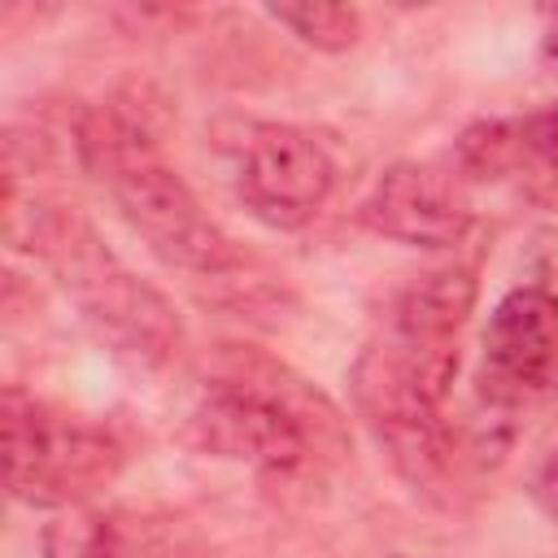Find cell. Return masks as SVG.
I'll list each match as a JSON object with an SVG mask.
<instances>
[{"label":"cell","instance_id":"1","mask_svg":"<svg viewBox=\"0 0 558 558\" xmlns=\"http://www.w3.org/2000/svg\"><path fill=\"white\" fill-rule=\"evenodd\" d=\"M83 153L100 183H109L126 222L148 240L161 262L196 275H218L235 266V244L201 209L192 187L179 179V170L161 157V148L135 118L113 109L96 113L83 126Z\"/></svg>","mask_w":558,"mask_h":558},{"label":"cell","instance_id":"2","mask_svg":"<svg viewBox=\"0 0 558 558\" xmlns=\"http://www.w3.org/2000/svg\"><path fill=\"white\" fill-rule=\"evenodd\" d=\"M0 440L4 488L26 506H78L122 471V445L105 427L61 414L22 388H4Z\"/></svg>","mask_w":558,"mask_h":558},{"label":"cell","instance_id":"3","mask_svg":"<svg viewBox=\"0 0 558 558\" xmlns=\"http://www.w3.org/2000/svg\"><path fill=\"white\" fill-rule=\"evenodd\" d=\"M48 244V253L57 257L65 288L74 292V301L83 305V314L118 344V353H131L140 362H166L170 353H179L183 327L174 318V310L144 288L131 270H122L87 227H70L65 218L39 235Z\"/></svg>","mask_w":558,"mask_h":558},{"label":"cell","instance_id":"4","mask_svg":"<svg viewBox=\"0 0 558 558\" xmlns=\"http://www.w3.org/2000/svg\"><path fill=\"white\" fill-rule=\"evenodd\" d=\"M187 432L201 449L262 471H292L310 453L301 418L275 392L240 379L209 384L187 414Z\"/></svg>","mask_w":558,"mask_h":558},{"label":"cell","instance_id":"5","mask_svg":"<svg viewBox=\"0 0 558 558\" xmlns=\"http://www.w3.org/2000/svg\"><path fill=\"white\" fill-rule=\"evenodd\" d=\"M336 166L318 140L292 126L253 131L240 157V201L253 218L279 231L305 227L331 196Z\"/></svg>","mask_w":558,"mask_h":558},{"label":"cell","instance_id":"6","mask_svg":"<svg viewBox=\"0 0 558 558\" xmlns=\"http://www.w3.org/2000/svg\"><path fill=\"white\" fill-rule=\"evenodd\" d=\"M558 366V296L545 283L506 292L484 327L480 397L493 405H519L541 392Z\"/></svg>","mask_w":558,"mask_h":558},{"label":"cell","instance_id":"7","mask_svg":"<svg viewBox=\"0 0 558 558\" xmlns=\"http://www.w3.org/2000/svg\"><path fill=\"white\" fill-rule=\"evenodd\" d=\"M362 222L410 248H453L471 231V205L436 166L401 161L388 166L362 201Z\"/></svg>","mask_w":558,"mask_h":558},{"label":"cell","instance_id":"8","mask_svg":"<svg viewBox=\"0 0 558 558\" xmlns=\"http://www.w3.org/2000/svg\"><path fill=\"white\" fill-rule=\"evenodd\" d=\"M471 305H475V275L466 266L427 270V275H418L397 296L392 327H405V331H418V336H449V340H458Z\"/></svg>","mask_w":558,"mask_h":558},{"label":"cell","instance_id":"9","mask_svg":"<svg viewBox=\"0 0 558 558\" xmlns=\"http://www.w3.org/2000/svg\"><path fill=\"white\" fill-rule=\"evenodd\" d=\"M270 17L288 26L301 44L318 52H344L362 35V17L349 4H327V0H305V4H270Z\"/></svg>","mask_w":558,"mask_h":558},{"label":"cell","instance_id":"10","mask_svg":"<svg viewBox=\"0 0 558 558\" xmlns=\"http://www.w3.org/2000/svg\"><path fill=\"white\" fill-rule=\"evenodd\" d=\"M44 558H118L113 523L87 506L57 510L39 532Z\"/></svg>","mask_w":558,"mask_h":558},{"label":"cell","instance_id":"11","mask_svg":"<svg viewBox=\"0 0 558 558\" xmlns=\"http://www.w3.org/2000/svg\"><path fill=\"white\" fill-rule=\"evenodd\" d=\"M458 166L471 179H506L519 174V131L514 122H475L458 140Z\"/></svg>","mask_w":558,"mask_h":558},{"label":"cell","instance_id":"12","mask_svg":"<svg viewBox=\"0 0 558 558\" xmlns=\"http://www.w3.org/2000/svg\"><path fill=\"white\" fill-rule=\"evenodd\" d=\"M519 170L545 183H558V100L519 118Z\"/></svg>","mask_w":558,"mask_h":558},{"label":"cell","instance_id":"13","mask_svg":"<svg viewBox=\"0 0 558 558\" xmlns=\"http://www.w3.org/2000/svg\"><path fill=\"white\" fill-rule=\"evenodd\" d=\"M536 501L549 510V514H558V449L545 458V466L536 471Z\"/></svg>","mask_w":558,"mask_h":558}]
</instances>
